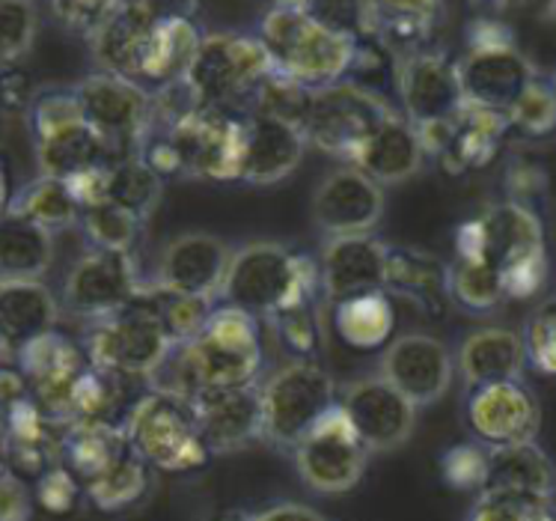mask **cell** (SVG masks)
<instances>
[{
    "label": "cell",
    "mask_w": 556,
    "mask_h": 521,
    "mask_svg": "<svg viewBox=\"0 0 556 521\" xmlns=\"http://www.w3.org/2000/svg\"><path fill=\"white\" fill-rule=\"evenodd\" d=\"M262 325L244 310L217 301L203 331L185 343H173L167 358L149 375L152 387L191 399L205 387L253 385L262 375Z\"/></svg>",
    "instance_id": "6da1fadb"
},
{
    "label": "cell",
    "mask_w": 556,
    "mask_h": 521,
    "mask_svg": "<svg viewBox=\"0 0 556 521\" xmlns=\"http://www.w3.org/2000/svg\"><path fill=\"white\" fill-rule=\"evenodd\" d=\"M244 114L191 104L152 128L140 156L161 179H241Z\"/></svg>",
    "instance_id": "7a4b0ae2"
},
{
    "label": "cell",
    "mask_w": 556,
    "mask_h": 521,
    "mask_svg": "<svg viewBox=\"0 0 556 521\" xmlns=\"http://www.w3.org/2000/svg\"><path fill=\"white\" fill-rule=\"evenodd\" d=\"M316 260L280 241H250L232 250L217 301L239 307L262 322L301 301H316Z\"/></svg>",
    "instance_id": "3957f363"
},
{
    "label": "cell",
    "mask_w": 556,
    "mask_h": 521,
    "mask_svg": "<svg viewBox=\"0 0 556 521\" xmlns=\"http://www.w3.org/2000/svg\"><path fill=\"white\" fill-rule=\"evenodd\" d=\"M34 140L36 168L42 176L75 179L80 173L114 161L104 137L84 120L75 87H42L24 111Z\"/></svg>",
    "instance_id": "277c9868"
},
{
    "label": "cell",
    "mask_w": 556,
    "mask_h": 521,
    "mask_svg": "<svg viewBox=\"0 0 556 521\" xmlns=\"http://www.w3.org/2000/svg\"><path fill=\"white\" fill-rule=\"evenodd\" d=\"M256 36L274 69L309 90L349 78L357 58V42L321 27L304 7H271Z\"/></svg>",
    "instance_id": "5b68a950"
},
{
    "label": "cell",
    "mask_w": 556,
    "mask_h": 521,
    "mask_svg": "<svg viewBox=\"0 0 556 521\" xmlns=\"http://www.w3.org/2000/svg\"><path fill=\"white\" fill-rule=\"evenodd\" d=\"M123 430L128 447L164 474H193L212 459L191 399L161 387H149L135 399V406L125 411Z\"/></svg>",
    "instance_id": "8992f818"
},
{
    "label": "cell",
    "mask_w": 556,
    "mask_h": 521,
    "mask_svg": "<svg viewBox=\"0 0 556 521\" xmlns=\"http://www.w3.org/2000/svg\"><path fill=\"white\" fill-rule=\"evenodd\" d=\"M337 382L316 358H295L260 382L262 442L292 450L337 406Z\"/></svg>",
    "instance_id": "52a82bcc"
},
{
    "label": "cell",
    "mask_w": 556,
    "mask_h": 521,
    "mask_svg": "<svg viewBox=\"0 0 556 521\" xmlns=\"http://www.w3.org/2000/svg\"><path fill=\"white\" fill-rule=\"evenodd\" d=\"M271 69L274 63L260 36L217 30L203 34V42L179 80L197 104L236 108L248 102L250 92Z\"/></svg>",
    "instance_id": "ba28073f"
},
{
    "label": "cell",
    "mask_w": 556,
    "mask_h": 521,
    "mask_svg": "<svg viewBox=\"0 0 556 521\" xmlns=\"http://www.w3.org/2000/svg\"><path fill=\"white\" fill-rule=\"evenodd\" d=\"M170 349V334L164 328L159 310L143 293H137L135 301L123 310L96 319L84 340L90 363L123 379H147V382Z\"/></svg>",
    "instance_id": "9c48e42d"
},
{
    "label": "cell",
    "mask_w": 556,
    "mask_h": 521,
    "mask_svg": "<svg viewBox=\"0 0 556 521\" xmlns=\"http://www.w3.org/2000/svg\"><path fill=\"white\" fill-rule=\"evenodd\" d=\"M393 114L396 111L381 92L369 90L361 80L340 78L313 90L301 128L309 147L349 161L354 149Z\"/></svg>",
    "instance_id": "30bf717a"
},
{
    "label": "cell",
    "mask_w": 556,
    "mask_h": 521,
    "mask_svg": "<svg viewBox=\"0 0 556 521\" xmlns=\"http://www.w3.org/2000/svg\"><path fill=\"white\" fill-rule=\"evenodd\" d=\"M84 120L104 137L114 159L140 156L152 135V92L131 78L92 69L72 84Z\"/></svg>",
    "instance_id": "8fae6325"
},
{
    "label": "cell",
    "mask_w": 556,
    "mask_h": 521,
    "mask_svg": "<svg viewBox=\"0 0 556 521\" xmlns=\"http://www.w3.org/2000/svg\"><path fill=\"white\" fill-rule=\"evenodd\" d=\"M292 454L301 483L316 495H345L357 488L372 456L340 406L321 414L316 426L292 447Z\"/></svg>",
    "instance_id": "7c38bea8"
},
{
    "label": "cell",
    "mask_w": 556,
    "mask_h": 521,
    "mask_svg": "<svg viewBox=\"0 0 556 521\" xmlns=\"http://www.w3.org/2000/svg\"><path fill=\"white\" fill-rule=\"evenodd\" d=\"M542 253H547L542 218L521 200L485 206L477 218L458 227L455 238V257H479L497 272Z\"/></svg>",
    "instance_id": "4fadbf2b"
},
{
    "label": "cell",
    "mask_w": 556,
    "mask_h": 521,
    "mask_svg": "<svg viewBox=\"0 0 556 521\" xmlns=\"http://www.w3.org/2000/svg\"><path fill=\"white\" fill-rule=\"evenodd\" d=\"M140 286L143 281H140L131 250L90 248L68 269L66 284H63V305L75 317L96 322L131 305Z\"/></svg>",
    "instance_id": "5bb4252c"
},
{
    "label": "cell",
    "mask_w": 556,
    "mask_h": 521,
    "mask_svg": "<svg viewBox=\"0 0 556 521\" xmlns=\"http://www.w3.org/2000/svg\"><path fill=\"white\" fill-rule=\"evenodd\" d=\"M337 406L366 444L369 454H393L405 447L417 426V411L410 399L399 394L381 375H364L342 390Z\"/></svg>",
    "instance_id": "9a60e30c"
},
{
    "label": "cell",
    "mask_w": 556,
    "mask_h": 521,
    "mask_svg": "<svg viewBox=\"0 0 556 521\" xmlns=\"http://www.w3.org/2000/svg\"><path fill=\"white\" fill-rule=\"evenodd\" d=\"M465 423L485 447L535 442L542 430V406L521 379L467 387Z\"/></svg>",
    "instance_id": "2e32d148"
},
{
    "label": "cell",
    "mask_w": 556,
    "mask_h": 521,
    "mask_svg": "<svg viewBox=\"0 0 556 521\" xmlns=\"http://www.w3.org/2000/svg\"><path fill=\"white\" fill-rule=\"evenodd\" d=\"M378 375L414 406L426 408L446 397L453 385L455 358L450 346L432 334H399L384 343Z\"/></svg>",
    "instance_id": "e0dca14e"
},
{
    "label": "cell",
    "mask_w": 556,
    "mask_h": 521,
    "mask_svg": "<svg viewBox=\"0 0 556 521\" xmlns=\"http://www.w3.org/2000/svg\"><path fill=\"white\" fill-rule=\"evenodd\" d=\"M384 185L361 168L345 164L321 176L313 191L309 215L321 236H357L372 233L384 218Z\"/></svg>",
    "instance_id": "ac0fdd59"
},
{
    "label": "cell",
    "mask_w": 556,
    "mask_h": 521,
    "mask_svg": "<svg viewBox=\"0 0 556 521\" xmlns=\"http://www.w3.org/2000/svg\"><path fill=\"white\" fill-rule=\"evenodd\" d=\"M18 373L24 375L27 397L46 411L48 418L68 423V394L72 385L87 367V351L78 343H72L60 331H46L24 346L18 355Z\"/></svg>",
    "instance_id": "d6986e66"
},
{
    "label": "cell",
    "mask_w": 556,
    "mask_h": 521,
    "mask_svg": "<svg viewBox=\"0 0 556 521\" xmlns=\"http://www.w3.org/2000/svg\"><path fill=\"white\" fill-rule=\"evenodd\" d=\"M197 426L212 456L239 454L262 442L260 382L236 387H205L191 397Z\"/></svg>",
    "instance_id": "ffe728a7"
},
{
    "label": "cell",
    "mask_w": 556,
    "mask_h": 521,
    "mask_svg": "<svg viewBox=\"0 0 556 521\" xmlns=\"http://www.w3.org/2000/svg\"><path fill=\"white\" fill-rule=\"evenodd\" d=\"M393 78H396L402 116L410 123L450 120L465 104L455 63L432 48L396 58Z\"/></svg>",
    "instance_id": "44dd1931"
},
{
    "label": "cell",
    "mask_w": 556,
    "mask_h": 521,
    "mask_svg": "<svg viewBox=\"0 0 556 521\" xmlns=\"http://www.w3.org/2000/svg\"><path fill=\"white\" fill-rule=\"evenodd\" d=\"M387 253L390 245L375 238L372 233L357 236H325L318 253V289L330 305L352 295L384 289Z\"/></svg>",
    "instance_id": "7402d4cb"
},
{
    "label": "cell",
    "mask_w": 556,
    "mask_h": 521,
    "mask_svg": "<svg viewBox=\"0 0 556 521\" xmlns=\"http://www.w3.org/2000/svg\"><path fill=\"white\" fill-rule=\"evenodd\" d=\"M307 137L301 125L277 116L244 111V147H241V179L244 185L271 188L289 179L307 156Z\"/></svg>",
    "instance_id": "603a6c76"
},
{
    "label": "cell",
    "mask_w": 556,
    "mask_h": 521,
    "mask_svg": "<svg viewBox=\"0 0 556 521\" xmlns=\"http://www.w3.org/2000/svg\"><path fill=\"white\" fill-rule=\"evenodd\" d=\"M465 104L489 108L506 114L523 87L539 75L523 51L515 48H467L465 58L455 63Z\"/></svg>",
    "instance_id": "cb8c5ba5"
},
{
    "label": "cell",
    "mask_w": 556,
    "mask_h": 521,
    "mask_svg": "<svg viewBox=\"0 0 556 521\" xmlns=\"http://www.w3.org/2000/svg\"><path fill=\"white\" fill-rule=\"evenodd\" d=\"M229 257H232V250L224 238L212 236V233H182L164 248L155 281L170 289H179V293L217 298Z\"/></svg>",
    "instance_id": "d4e9b609"
},
{
    "label": "cell",
    "mask_w": 556,
    "mask_h": 521,
    "mask_svg": "<svg viewBox=\"0 0 556 521\" xmlns=\"http://www.w3.org/2000/svg\"><path fill=\"white\" fill-rule=\"evenodd\" d=\"M422 161H426V152L420 147L417 128L402 114L387 116L384 123L349 156V164L361 168L366 176H372L384 188L402 185L410 176H417Z\"/></svg>",
    "instance_id": "484cf974"
},
{
    "label": "cell",
    "mask_w": 556,
    "mask_h": 521,
    "mask_svg": "<svg viewBox=\"0 0 556 521\" xmlns=\"http://www.w3.org/2000/svg\"><path fill=\"white\" fill-rule=\"evenodd\" d=\"M509 135L506 114L477 104H462L450 120V140L438 161L443 164V171L455 176L485 171L497 159Z\"/></svg>",
    "instance_id": "4316f807"
},
{
    "label": "cell",
    "mask_w": 556,
    "mask_h": 521,
    "mask_svg": "<svg viewBox=\"0 0 556 521\" xmlns=\"http://www.w3.org/2000/svg\"><path fill=\"white\" fill-rule=\"evenodd\" d=\"M60 305L42 281H0V355L18 351L58 328Z\"/></svg>",
    "instance_id": "83f0119b"
},
{
    "label": "cell",
    "mask_w": 556,
    "mask_h": 521,
    "mask_svg": "<svg viewBox=\"0 0 556 521\" xmlns=\"http://www.w3.org/2000/svg\"><path fill=\"white\" fill-rule=\"evenodd\" d=\"M384 289L405 298L426 317H443L450 301V265L420 248H393L387 253Z\"/></svg>",
    "instance_id": "f1b7e54d"
},
{
    "label": "cell",
    "mask_w": 556,
    "mask_h": 521,
    "mask_svg": "<svg viewBox=\"0 0 556 521\" xmlns=\"http://www.w3.org/2000/svg\"><path fill=\"white\" fill-rule=\"evenodd\" d=\"M453 358L455 373L462 375L467 387L521 379L527 370L521 334L511 328H500V325L470 331Z\"/></svg>",
    "instance_id": "f546056e"
},
{
    "label": "cell",
    "mask_w": 556,
    "mask_h": 521,
    "mask_svg": "<svg viewBox=\"0 0 556 521\" xmlns=\"http://www.w3.org/2000/svg\"><path fill=\"white\" fill-rule=\"evenodd\" d=\"M152 24L155 22L137 10L135 3L123 0V7L87 39L90 42L92 60H96V69H104V72H114V75L137 80Z\"/></svg>",
    "instance_id": "4dcf8cb0"
},
{
    "label": "cell",
    "mask_w": 556,
    "mask_h": 521,
    "mask_svg": "<svg viewBox=\"0 0 556 521\" xmlns=\"http://www.w3.org/2000/svg\"><path fill=\"white\" fill-rule=\"evenodd\" d=\"M375 12V42L396 58L426 51L443 15V0H369Z\"/></svg>",
    "instance_id": "1f68e13d"
},
{
    "label": "cell",
    "mask_w": 556,
    "mask_h": 521,
    "mask_svg": "<svg viewBox=\"0 0 556 521\" xmlns=\"http://www.w3.org/2000/svg\"><path fill=\"white\" fill-rule=\"evenodd\" d=\"M203 42V30L200 24L191 18H179V22H155L149 30L147 48H143V60H140V75L137 80L149 90L152 87H164L173 84L185 75V69L197 54V48Z\"/></svg>",
    "instance_id": "d6a6232c"
},
{
    "label": "cell",
    "mask_w": 556,
    "mask_h": 521,
    "mask_svg": "<svg viewBox=\"0 0 556 521\" xmlns=\"http://www.w3.org/2000/svg\"><path fill=\"white\" fill-rule=\"evenodd\" d=\"M333 331L349 349H381L396 331V310L387 289L352 295L333 305Z\"/></svg>",
    "instance_id": "836d02e7"
},
{
    "label": "cell",
    "mask_w": 556,
    "mask_h": 521,
    "mask_svg": "<svg viewBox=\"0 0 556 521\" xmlns=\"http://www.w3.org/2000/svg\"><path fill=\"white\" fill-rule=\"evenodd\" d=\"M54 260V233L7 212L0 215V281H42Z\"/></svg>",
    "instance_id": "e575fe53"
},
{
    "label": "cell",
    "mask_w": 556,
    "mask_h": 521,
    "mask_svg": "<svg viewBox=\"0 0 556 521\" xmlns=\"http://www.w3.org/2000/svg\"><path fill=\"white\" fill-rule=\"evenodd\" d=\"M128 447L123 423L116 420H72L63 432V464L80 483L119 459Z\"/></svg>",
    "instance_id": "d590c367"
},
{
    "label": "cell",
    "mask_w": 556,
    "mask_h": 521,
    "mask_svg": "<svg viewBox=\"0 0 556 521\" xmlns=\"http://www.w3.org/2000/svg\"><path fill=\"white\" fill-rule=\"evenodd\" d=\"M7 212L27 218L48 233L78 227L80 221V203L72 191V185L66 179H58V176H42V173L34 182H27L24 188L12 191Z\"/></svg>",
    "instance_id": "8d00e7d4"
},
{
    "label": "cell",
    "mask_w": 556,
    "mask_h": 521,
    "mask_svg": "<svg viewBox=\"0 0 556 521\" xmlns=\"http://www.w3.org/2000/svg\"><path fill=\"white\" fill-rule=\"evenodd\" d=\"M164 185L167 179H161L143 161V156H125L108 164L104 200H111L140 221H149L164 200Z\"/></svg>",
    "instance_id": "74e56055"
},
{
    "label": "cell",
    "mask_w": 556,
    "mask_h": 521,
    "mask_svg": "<svg viewBox=\"0 0 556 521\" xmlns=\"http://www.w3.org/2000/svg\"><path fill=\"white\" fill-rule=\"evenodd\" d=\"M80 488H84V495L96 510H128V507H135L137 500H143V495L149 492V464L135 450H125L119 459L102 468L99 474L84 480Z\"/></svg>",
    "instance_id": "f35d334b"
},
{
    "label": "cell",
    "mask_w": 556,
    "mask_h": 521,
    "mask_svg": "<svg viewBox=\"0 0 556 521\" xmlns=\"http://www.w3.org/2000/svg\"><path fill=\"white\" fill-rule=\"evenodd\" d=\"M554 462H551V456H547L535 442L489 447V483H485V486L554 492Z\"/></svg>",
    "instance_id": "ab89813d"
},
{
    "label": "cell",
    "mask_w": 556,
    "mask_h": 521,
    "mask_svg": "<svg viewBox=\"0 0 556 521\" xmlns=\"http://www.w3.org/2000/svg\"><path fill=\"white\" fill-rule=\"evenodd\" d=\"M467 519L477 521H551L554 519V492L533 488L485 486L473 495Z\"/></svg>",
    "instance_id": "60d3db41"
},
{
    "label": "cell",
    "mask_w": 556,
    "mask_h": 521,
    "mask_svg": "<svg viewBox=\"0 0 556 521\" xmlns=\"http://www.w3.org/2000/svg\"><path fill=\"white\" fill-rule=\"evenodd\" d=\"M140 293L147 295L149 301H152V307L159 310L161 322H164V328H167L173 343H185L191 340V337H197L217 307V298L179 293V289H170V286L159 284V281L143 284Z\"/></svg>",
    "instance_id": "b9f144b4"
},
{
    "label": "cell",
    "mask_w": 556,
    "mask_h": 521,
    "mask_svg": "<svg viewBox=\"0 0 556 521\" xmlns=\"http://www.w3.org/2000/svg\"><path fill=\"white\" fill-rule=\"evenodd\" d=\"M450 301L467 313H491L506 301L503 277L479 257H455L450 265Z\"/></svg>",
    "instance_id": "7bdbcfd3"
},
{
    "label": "cell",
    "mask_w": 556,
    "mask_h": 521,
    "mask_svg": "<svg viewBox=\"0 0 556 521\" xmlns=\"http://www.w3.org/2000/svg\"><path fill=\"white\" fill-rule=\"evenodd\" d=\"M119 382L123 375L87 363L68 394V423L72 420H116V411L123 402Z\"/></svg>",
    "instance_id": "ee69618b"
},
{
    "label": "cell",
    "mask_w": 556,
    "mask_h": 521,
    "mask_svg": "<svg viewBox=\"0 0 556 521\" xmlns=\"http://www.w3.org/2000/svg\"><path fill=\"white\" fill-rule=\"evenodd\" d=\"M506 123H509L511 135L523 137V140H542L551 135L556 125L554 80L535 75L506 111Z\"/></svg>",
    "instance_id": "f6af8a7d"
},
{
    "label": "cell",
    "mask_w": 556,
    "mask_h": 521,
    "mask_svg": "<svg viewBox=\"0 0 556 521\" xmlns=\"http://www.w3.org/2000/svg\"><path fill=\"white\" fill-rule=\"evenodd\" d=\"M78 227L84 230L90 248L135 250L143 221L119 209L116 203H111V200H99V203L80 209Z\"/></svg>",
    "instance_id": "bcb514c9"
},
{
    "label": "cell",
    "mask_w": 556,
    "mask_h": 521,
    "mask_svg": "<svg viewBox=\"0 0 556 521\" xmlns=\"http://www.w3.org/2000/svg\"><path fill=\"white\" fill-rule=\"evenodd\" d=\"M309 96L313 90L298 84L295 78H289L283 72L271 69L265 78L256 84V90L248 96V111L253 114H268L277 116V120H286V123L304 125V116H307ZM304 132V128H301Z\"/></svg>",
    "instance_id": "7dc6e473"
},
{
    "label": "cell",
    "mask_w": 556,
    "mask_h": 521,
    "mask_svg": "<svg viewBox=\"0 0 556 521\" xmlns=\"http://www.w3.org/2000/svg\"><path fill=\"white\" fill-rule=\"evenodd\" d=\"M304 10L321 27L345 36L352 42H375V12L369 0H307Z\"/></svg>",
    "instance_id": "c3c4849f"
},
{
    "label": "cell",
    "mask_w": 556,
    "mask_h": 521,
    "mask_svg": "<svg viewBox=\"0 0 556 521\" xmlns=\"http://www.w3.org/2000/svg\"><path fill=\"white\" fill-rule=\"evenodd\" d=\"M39 36L36 0H0V66L18 63Z\"/></svg>",
    "instance_id": "681fc988"
},
{
    "label": "cell",
    "mask_w": 556,
    "mask_h": 521,
    "mask_svg": "<svg viewBox=\"0 0 556 521\" xmlns=\"http://www.w3.org/2000/svg\"><path fill=\"white\" fill-rule=\"evenodd\" d=\"M443 483L455 492L477 495L489 483V447L479 442H462L441 456Z\"/></svg>",
    "instance_id": "f907efd6"
},
{
    "label": "cell",
    "mask_w": 556,
    "mask_h": 521,
    "mask_svg": "<svg viewBox=\"0 0 556 521\" xmlns=\"http://www.w3.org/2000/svg\"><path fill=\"white\" fill-rule=\"evenodd\" d=\"M527 367H533L535 373L554 375L556 373V301L547 298L545 305L527 319L521 334Z\"/></svg>",
    "instance_id": "816d5d0a"
},
{
    "label": "cell",
    "mask_w": 556,
    "mask_h": 521,
    "mask_svg": "<svg viewBox=\"0 0 556 521\" xmlns=\"http://www.w3.org/2000/svg\"><path fill=\"white\" fill-rule=\"evenodd\" d=\"M268 322L280 331V340L295 358H316L318 343H321V328H318V317L313 310V301H301V305L289 307L283 313H277Z\"/></svg>",
    "instance_id": "f5cc1de1"
},
{
    "label": "cell",
    "mask_w": 556,
    "mask_h": 521,
    "mask_svg": "<svg viewBox=\"0 0 556 521\" xmlns=\"http://www.w3.org/2000/svg\"><path fill=\"white\" fill-rule=\"evenodd\" d=\"M119 7L123 0H51V15L68 34L90 39Z\"/></svg>",
    "instance_id": "db71d44e"
},
{
    "label": "cell",
    "mask_w": 556,
    "mask_h": 521,
    "mask_svg": "<svg viewBox=\"0 0 556 521\" xmlns=\"http://www.w3.org/2000/svg\"><path fill=\"white\" fill-rule=\"evenodd\" d=\"M78 495H84L80 480L63 462L51 464V468H46L42 474L36 476L34 498L42 510L58 512V516L60 512H68L78 504Z\"/></svg>",
    "instance_id": "11a10c76"
},
{
    "label": "cell",
    "mask_w": 556,
    "mask_h": 521,
    "mask_svg": "<svg viewBox=\"0 0 556 521\" xmlns=\"http://www.w3.org/2000/svg\"><path fill=\"white\" fill-rule=\"evenodd\" d=\"M547 272H551L547 269V253L518 262V265H511L506 272H500V277H503V293H506V298H515V301H527V298L542 293Z\"/></svg>",
    "instance_id": "9f6ffc18"
},
{
    "label": "cell",
    "mask_w": 556,
    "mask_h": 521,
    "mask_svg": "<svg viewBox=\"0 0 556 521\" xmlns=\"http://www.w3.org/2000/svg\"><path fill=\"white\" fill-rule=\"evenodd\" d=\"M30 512H34L30 488H27L22 474H15L12 468H7L0 474V521L27 519Z\"/></svg>",
    "instance_id": "6f0895ef"
},
{
    "label": "cell",
    "mask_w": 556,
    "mask_h": 521,
    "mask_svg": "<svg viewBox=\"0 0 556 521\" xmlns=\"http://www.w3.org/2000/svg\"><path fill=\"white\" fill-rule=\"evenodd\" d=\"M515 30L500 15H477L467 24V48H515Z\"/></svg>",
    "instance_id": "680465c9"
},
{
    "label": "cell",
    "mask_w": 556,
    "mask_h": 521,
    "mask_svg": "<svg viewBox=\"0 0 556 521\" xmlns=\"http://www.w3.org/2000/svg\"><path fill=\"white\" fill-rule=\"evenodd\" d=\"M34 84L15 63L0 66V108L10 114H24L34 99Z\"/></svg>",
    "instance_id": "91938a15"
},
{
    "label": "cell",
    "mask_w": 556,
    "mask_h": 521,
    "mask_svg": "<svg viewBox=\"0 0 556 521\" xmlns=\"http://www.w3.org/2000/svg\"><path fill=\"white\" fill-rule=\"evenodd\" d=\"M236 519H253V521H321L328 519L325 512L309 507V504H298V500H274L271 507H262L256 512H232Z\"/></svg>",
    "instance_id": "94428289"
},
{
    "label": "cell",
    "mask_w": 556,
    "mask_h": 521,
    "mask_svg": "<svg viewBox=\"0 0 556 521\" xmlns=\"http://www.w3.org/2000/svg\"><path fill=\"white\" fill-rule=\"evenodd\" d=\"M128 3H135L152 22H179V18L197 22L200 15V0H128Z\"/></svg>",
    "instance_id": "6125c7cd"
},
{
    "label": "cell",
    "mask_w": 556,
    "mask_h": 521,
    "mask_svg": "<svg viewBox=\"0 0 556 521\" xmlns=\"http://www.w3.org/2000/svg\"><path fill=\"white\" fill-rule=\"evenodd\" d=\"M12 200V188H10V176L3 171V161H0V215H7Z\"/></svg>",
    "instance_id": "be15d7a7"
},
{
    "label": "cell",
    "mask_w": 556,
    "mask_h": 521,
    "mask_svg": "<svg viewBox=\"0 0 556 521\" xmlns=\"http://www.w3.org/2000/svg\"><path fill=\"white\" fill-rule=\"evenodd\" d=\"M271 7H304L307 0H268Z\"/></svg>",
    "instance_id": "e7e4bbea"
}]
</instances>
